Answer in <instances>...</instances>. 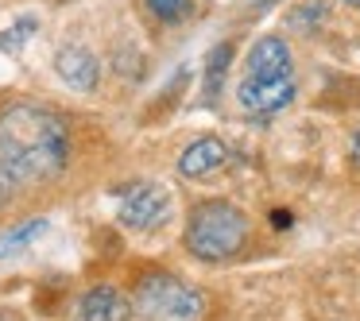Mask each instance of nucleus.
<instances>
[{"label":"nucleus","mask_w":360,"mask_h":321,"mask_svg":"<svg viewBox=\"0 0 360 321\" xmlns=\"http://www.w3.org/2000/svg\"><path fill=\"white\" fill-rule=\"evenodd\" d=\"M66 155H70V132L58 112L32 101L0 109V178L8 186L58 178Z\"/></svg>","instance_id":"nucleus-1"},{"label":"nucleus","mask_w":360,"mask_h":321,"mask_svg":"<svg viewBox=\"0 0 360 321\" xmlns=\"http://www.w3.org/2000/svg\"><path fill=\"white\" fill-rule=\"evenodd\" d=\"M186 251L202 263H225L236 259L248 244V217L240 205L233 202H202L190 209L186 236H182Z\"/></svg>","instance_id":"nucleus-2"},{"label":"nucleus","mask_w":360,"mask_h":321,"mask_svg":"<svg viewBox=\"0 0 360 321\" xmlns=\"http://www.w3.org/2000/svg\"><path fill=\"white\" fill-rule=\"evenodd\" d=\"M132 313L140 321H202L205 294L171 271H148L132 290Z\"/></svg>","instance_id":"nucleus-3"},{"label":"nucleus","mask_w":360,"mask_h":321,"mask_svg":"<svg viewBox=\"0 0 360 321\" xmlns=\"http://www.w3.org/2000/svg\"><path fill=\"white\" fill-rule=\"evenodd\" d=\"M171 194H167L159 182H132L124 186L117 205V217L124 228H136V232H151V228L167 225L171 221Z\"/></svg>","instance_id":"nucleus-4"},{"label":"nucleus","mask_w":360,"mask_h":321,"mask_svg":"<svg viewBox=\"0 0 360 321\" xmlns=\"http://www.w3.org/2000/svg\"><path fill=\"white\" fill-rule=\"evenodd\" d=\"M236 101H240L244 112H252V117H271V112L287 109L290 101H295V78H244L240 86H236Z\"/></svg>","instance_id":"nucleus-5"},{"label":"nucleus","mask_w":360,"mask_h":321,"mask_svg":"<svg viewBox=\"0 0 360 321\" xmlns=\"http://www.w3.org/2000/svg\"><path fill=\"white\" fill-rule=\"evenodd\" d=\"M55 70H58V78L70 89H78V93H89V89H97V81H101V63H97V55L89 47H82V43H70V47L58 51Z\"/></svg>","instance_id":"nucleus-6"},{"label":"nucleus","mask_w":360,"mask_h":321,"mask_svg":"<svg viewBox=\"0 0 360 321\" xmlns=\"http://www.w3.org/2000/svg\"><path fill=\"white\" fill-rule=\"evenodd\" d=\"M225 163H229L225 140H217V136H202V140H194L179 155V174L190 178V182H205L213 171H221Z\"/></svg>","instance_id":"nucleus-7"},{"label":"nucleus","mask_w":360,"mask_h":321,"mask_svg":"<svg viewBox=\"0 0 360 321\" xmlns=\"http://www.w3.org/2000/svg\"><path fill=\"white\" fill-rule=\"evenodd\" d=\"M248 74L252 78H287L290 70H295V58H290V47L287 39H279V35H264V39H256L248 47Z\"/></svg>","instance_id":"nucleus-8"},{"label":"nucleus","mask_w":360,"mask_h":321,"mask_svg":"<svg viewBox=\"0 0 360 321\" xmlns=\"http://www.w3.org/2000/svg\"><path fill=\"white\" fill-rule=\"evenodd\" d=\"M78 321H132V298L117 287H94L78 298Z\"/></svg>","instance_id":"nucleus-9"},{"label":"nucleus","mask_w":360,"mask_h":321,"mask_svg":"<svg viewBox=\"0 0 360 321\" xmlns=\"http://www.w3.org/2000/svg\"><path fill=\"white\" fill-rule=\"evenodd\" d=\"M47 228H51L47 217H35V221H24V225L8 228V232L0 236V259H12V256H20V251H27Z\"/></svg>","instance_id":"nucleus-10"},{"label":"nucleus","mask_w":360,"mask_h":321,"mask_svg":"<svg viewBox=\"0 0 360 321\" xmlns=\"http://www.w3.org/2000/svg\"><path fill=\"white\" fill-rule=\"evenodd\" d=\"M229 63H233V43H217L205 58V97H217L221 86H225Z\"/></svg>","instance_id":"nucleus-11"},{"label":"nucleus","mask_w":360,"mask_h":321,"mask_svg":"<svg viewBox=\"0 0 360 321\" xmlns=\"http://www.w3.org/2000/svg\"><path fill=\"white\" fill-rule=\"evenodd\" d=\"M143 8H148L151 20H159V24L174 27V24H182V20L190 16L194 0H143Z\"/></svg>","instance_id":"nucleus-12"},{"label":"nucleus","mask_w":360,"mask_h":321,"mask_svg":"<svg viewBox=\"0 0 360 321\" xmlns=\"http://www.w3.org/2000/svg\"><path fill=\"white\" fill-rule=\"evenodd\" d=\"M35 35V20H20L12 32H0V47H8L12 55H16L20 47H24V39H32Z\"/></svg>","instance_id":"nucleus-13"},{"label":"nucleus","mask_w":360,"mask_h":321,"mask_svg":"<svg viewBox=\"0 0 360 321\" xmlns=\"http://www.w3.org/2000/svg\"><path fill=\"white\" fill-rule=\"evenodd\" d=\"M349 159H352V163L360 166V128H356V132H352V140H349Z\"/></svg>","instance_id":"nucleus-14"},{"label":"nucleus","mask_w":360,"mask_h":321,"mask_svg":"<svg viewBox=\"0 0 360 321\" xmlns=\"http://www.w3.org/2000/svg\"><path fill=\"white\" fill-rule=\"evenodd\" d=\"M345 4H349V8H360V0H345Z\"/></svg>","instance_id":"nucleus-15"}]
</instances>
